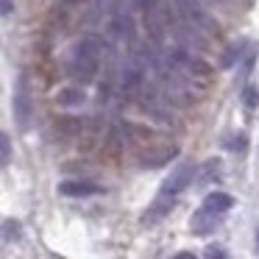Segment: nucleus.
Wrapping results in <instances>:
<instances>
[{"label": "nucleus", "instance_id": "obj_1", "mask_svg": "<svg viewBox=\"0 0 259 259\" xmlns=\"http://www.w3.org/2000/svg\"><path fill=\"white\" fill-rule=\"evenodd\" d=\"M98 62H101V48H98L95 39H84L75 48V56H73L75 67L73 70L81 75V81H90L98 73Z\"/></svg>", "mask_w": 259, "mask_h": 259}, {"label": "nucleus", "instance_id": "obj_2", "mask_svg": "<svg viewBox=\"0 0 259 259\" xmlns=\"http://www.w3.org/2000/svg\"><path fill=\"white\" fill-rule=\"evenodd\" d=\"M192 176H195L192 164H179V167H176L173 173L164 179V184H162V190H159V195H162V198H170V201H176V195H181V192L187 190V184L192 181Z\"/></svg>", "mask_w": 259, "mask_h": 259}, {"label": "nucleus", "instance_id": "obj_3", "mask_svg": "<svg viewBox=\"0 0 259 259\" xmlns=\"http://www.w3.org/2000/svg\"><path fill=\"white\" fill-rule=\"evenodd\" d=\"M12 109H14V120H17L20 125H28V120H31V90H28L25 75H20L17 84H14Z\"/></svg>", "mask_w": 259, "mask_h": 259}, {"label": "nucleus", "instance_id": "obj_4", "mask_svg": "<svg viewBox=\"0 0 259 259\" xmlns=\"http://www.w3.org/2000/svg\"><path fill=\"white\" fill-rule=\"evenodd\" d=\"M59 192L67 195V198H84V195H95V192H101V187L90 184V181H62V184H59Z\"/></svg>", "mask_w": 259, "mask_h": 259}, {"label": "nucleus", "instance_id": "obj_5", "mask_svg": "<svg viewBox=\"0 0 259 259\" xmlns=\"http://www.w3.org/2000/svg\"><path fill=\"white\" fill-rule=\"evenodd\" d=\"M190 226H192V231H195V234H206V231H212L214 226H218V214L209 212L206 206H201L195 214H192V223Z\"/></svg>", "mask_w": 259, "mask_h": 259}, {"label": "nucleus", "instance_id": "obj_6", "mask_svg": "<svg viewBox=\"0 0 259 259\" xmlns=\"http://www.w3.org/2000/svg\"><path fill=\"white\" fill-rule=\"evenodd\" d=\"M231 203H234V198H231L229 192H209V195L203 198V206H206L209 212H214V214L229 212Z\"/></svg>", "mask_w": 259, "mask_h": 259}, {"label": "nucleus", "instance_id": "obj_7", "mask_svg": "<svg viewBox=\"0 0 259 259\" xmlns=\"http://www.w3.org/2000/svg\"><path fill=\"white\" fill-rule=\"evenodd\" d=\"M87 98H84V92L78 90V87H64V90H59V95H56V103L62 109H75V106H81Z\"/></svg>", "mask_w": 259, "mask_h": 259}, {"label": "nucleus", "instance_id": "obj_8", "mask_svg": "<svg viewBox=\"0 0 259 259\" xmlns=\"http://www.w3.org/2000/svg\"><path fill=\"white\" fill-rule=\"evenodd\" d=\"M170 206H173V201H170V198H162V195H156V201H153V206L148 209L145 214H142V223H156V220H162L164 214L170 212Z\"/></svg>", "mask_w": 259, "mask_h": 259}, {"label": "nucleus", "instance_id": "obj_9", "mask_svg": "<svg viewBox=\"0 0 259 259\" xmlns=\"http://www.w3.org/2000/svg\"><path fill=\"white\" fill-rule=\"evenodd\" d=\"M0 159H3V164H9V159H12V140H9V134L0 137Z\"/></svg>", "mask_w": 259, "mask_h": 259}, {"label": "nucleus", "instance_id": "obj_10", "mask_svg": "<svg viewBox=\"0 0 259 259\" xmlns=\"http://www.w3.org/2000/svg\"><path fill=\"white\" fill-rule=\"evenodd\" d=\"M3 229H6V231H3V240H12V237H17V223H14V220H6V223H3Z\"/></svg>", "mask_w": 259, "mask_h": 259}, {"label": "nucleus", "instance_id": "obj_11", "mask_svg": "<svg viewBox=\"0 0 259 259\" xmlns=\"http://www.w3.org/2000/svg\"><path fill=\"white\" fill-rule=\"evenodd\" d=\"M206 259H229V256H226V251H223V248L209 245V248H206Z\"/></svg>", "mask_w": 259, "mask_h": 259}, {"label": "nucleus", "instance_id": "obj_12", "mask_svg": "<svg viewBox=\"0 0 259 259\" xmlns=\"http://www.w3.org/2000/svg\"><path fill=\"white\" fill-rule=\"evenodd\" d=\"M242 98H245V103H248V106H256V90H253V87H248V90H245V95H242Z\"/></svg>", "mask_w": 259, "mask_h": 259}, {"label": "nucleus", "instance_id": "obj_13", "mask_svg": "<svg viewBox=\"0 0 259 259\" xmlns=\"http://www.w3.org/2000/svg\"><path fill=\"white\" fill-rule=\"evenodd\" d=\"M12 14V0H3V17H9Z\"/></svg>", "mask_w": 259, "mask_h": 259}, {"label": "nucleus", "instance_id": "obj_14", "mask_svg": "<svg viewBox=\"0 0 259 259\" xmlns=\"http://www.w3.org/2000/svg\"><path fill=\"white\" fill-rule=\"evenodd\" d=\"M173 259H195V256H192V253L190 251H181V253H176V256Z\"/></svg>", "mask_w": 259, "mask_h": 259}, {"label": "nucleus", "instance_id": "obj_15", "mask_svg": "<svg viewBox=\"0 0 259 259\" xmlns=\"http://www.w3.org/2000/svg\"><path fill=\"white\" fill-rule=\"evenodd\" d=\"M256 253H259V229H256Z\"/></svg>", "mask_w": 259, "mask_h": 259}]
</instances>
